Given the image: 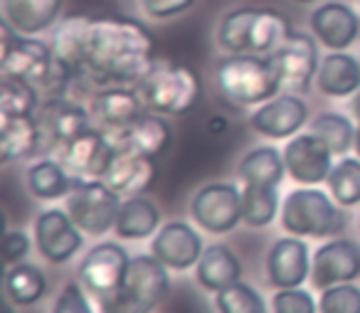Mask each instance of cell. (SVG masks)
<instances>
[{
    "label": "cell",
    "mask_w": 360,
    "mask_h": 313,
    "mask_svg": "<svg viewBox=\"0 0 360 313\" xmlns=\"http://www.w3.org/2000/svg\"><path fill=\"white\" fill-rule=\"evenodd\" d=\"M139 94L146 109L163 116H183L200 104V77L186 65L155 62V67L139 82Z\"/></svg>",
    "instance_id": "3"
},
{
    "label": "cell",
    "mask_w": 360,
    "mask_h": 313,
    "mask_svg": "<svg viewBox=\"0 0 360 313\" xmlns=\"http://www.w3.org/2000/svg\"><path fill=\"white\" fill-rule=\"evenodd\" d=\"M40 106V89L37 84L15 77H3L0 84V114L30 116Z\"/></svg>",
    "instance_id": "36"
},
{
    "label": "cell",
    "mask_w": 360,
    "mask_h": 313,
    "mask_svg": "<svg viewBox=\"0 0 360 313\" xmlns=\"http://www.w3.org/2000/svg\"><path fill=\"white\" fill-rule=\"evenodd\" d=\"M309 121V106L296 94H281L257 106L250 116V126L266 139H291Z\"/></svg>",
    "instance_id": "14"
},
{
    "label": "cell",
    "mask_w": 360,
    "mask_h": 313,
    "mask_svg": "<svg viewBox=\"0 0 360 313\" xmlns=\"http://www.w3.org/2000/svg\"><path fill=\"white\" fill-rule=\"evenodd\" d=\"M155 45L148 27L131 18H94L89 27L86 70L101 87L139 84L155 67Z\"/></svg>",
    "instance_id": "1"
},
{
    "label": "cell",
    "mask_w": 360,
    "mask_h": 313,
    "mask_svg": "<svg viewBox=\"0 0 360 313\" xmlns=\"http://www.w3.org/2000/svg\"><path fill=\"white\" fill-rule=\"evenodd\" d=\"M6 293L18 306H32L47 293V279L32 264H15L6 274Z\"/></svg>",
    "instance_id": "33"
},
{
    "label": "cell",
    "mask_w": 360,
    "mask_h": 313,
    "mask_svg": "<svg viewBox=\"0 0 360 313\" xmlns=\"http://www.w3.org/2000/svg\"><path fill=\"white\" fill-rule=\"evenodd\" d=\"M309 131L328 146L335 158H343L355 146L358 126H353V121L345 114H338V111H321L316 119L309 121Z\"/></svg>",
    "instance_id": "32"
},
{
    "label": "cell",
    "mask_w": 360,
    "mask_h": 313,
    "mask_svg": "<svg viewBox=\"0 0 360 313\" xmlns=\"http://www.w3.org/2000/svg\"><path fill=\"white\" fill-rule=\"evenodd\" d=\"M355 151H358V158H360V129H358V134H355Z\"/></svg>",
    "instance_id": "46"
},
{
    "label": "cell",
    "mask_w": 360,
    "mask_h": 313,
    "mask_svg": "<svg viewBox=\"0 0 360 313\" xmlns=\"http://www.w3.org/2000/svg\"><path fill=\"white\" fill-rule=\"evenodd\" d=\"M299 3H314V0H299Z\"/></svg>",
    "instance_id": "48"
},
{
    "label": "cell",
    "mask_w": 360,
    "mask_h": 313,
    "mask_svg": "<svg viewBox=\"0 0 360 313\" xmlns=\"http://www.w3.org/2000/svg\"><path fill=\"white\" fill-rule=\"evenodd\" d=\"M215 306L217 313H266L264 298L250 283H242V281L217 291Z\"/></svg>",
    "instance_id": "38"
},
{
    "label": "cell",
    "mask_w": 360,
    "mask_h": 313,
    "mask_svg": "<svg viewBox=\"0 0 360 313\" xmlns=\"http://www.w3.org/2000/svg\"><path fill=\"white\" fill-rule=\"evenodd\" d=\"M37 121H40L45 139H50L55 146H62L89 129V111L79 101L55 96V99H47L40 104V119Z\"/></svg>",
    "instance_id": "20"
},
{
    "label": "cell",
    "mask_w": 360,
    "mask_h": 313,
    "mask_svg": "<svg viewBox=\"0 0 360 313\" xmlns=\"http://www.w3.org/2000/svg\"><path fill=\"white\" fill-rule=\"evenodd\" d=\"M27 252H30V237L25 232H18V229L6 232V237H3V259H6L8 267L20 264L27 257Z\"/></svg>",
    "instance_id": "44"
},
{
    "label": "cell",
    "mask_w": 360,
    "mask_h": 313,
    "mask_svg": "<svg viewBox=\"0 0 360 313\" xmlns=\"http://www.w3.org/2000/svg\"><path fill=\"white\" fill-rule=\"evenodd\" d=\"M52 313H94L89 298H86V288L79 283H67L62 293L57 296Z\"/></svg>",
    "instance_id": "41"
},
{
    "label": "cell",
    "mask_w": 360,
    "mask_h": 313,
    "mask_svg": "<svg viewBox=\"0 0 360 313\" xmlns=\"http://www.w3.org/2000/svg\"><path fill=\"white\" fill-rule=\"evenodd\" d=\"M289 32L291 23L284 13L274 8H257L250 32V52L252 55H274L281 42L289 37Z\"/></svg>",
    "instance_id": "31"
},
{
    "label": "cell",
    "mask_w": 360,
    "mask_h": 313,
    "mask_svg": "<svg viewBox=\"0 0 360 313\" xmlns=\"http://www.w3.org/2000/svg\"><path fill=\"white\" fill-rule=\"evenodd\" d=\"M195 0H141L146 15L155 18V20H165V18H175L180 13H186L193 8Z\"/></svg>",
    "instance_id": "43"
},
{
    "label": "cell",
    "mask_w": 360,
    "mask_h": 313,
    "mask_svg": "<svg viewBox=\"0 0 360 313\" xmlns=\"http://www.w3.org/2000/svg\"><path fill=\"white\" fill-rule=\"evenodd\" d=\"M281 79L289 89L294 91H309L311 82L319 75V45L311 35L299 30H291L289 37L279 45V50L271 55Z\"/></svg>",
    "instance_id": "9"
},
{
    "label": "cell",
    "mask_w": 360,
    "mask_h": 313,
    "mask_svg": "<svg viewBox=\"0 0 360 313\" xmlns=\"http://www.w3.org/2000/svg\"><path fill=\"white\" fill-rule=\"evenodd\" d=\"M284 173V153H279L271 146L252 148L237 165V178L242 185H274V188H279Z\"/></svg>",
    "instance_id": "29"
},
{
    "label": "cell",
    "mask_w": 360,
    "mask_h": 313,
    "mask_svg": "<svg viewBox=\"0 0 360 313\" xmlns=\"http://www.w3.org/2000/svg\"><path fill=\"white\" fill-rule=\"evenodd\" d=\"M202 252V237L188 222L163 224L150 242V254L173 272H188L198 267Z\"/></svg>",
    "instance_id": "13"
},
{
    "label": "cell",
    "mask_w": 360,
    "mask_h": 313,
    "mask_svg": "<svg viewBox=\"0 0 360 313\" xmlns=\"http://www.w3.org/2000/svg\"><path fill=\"white\" fill-rule=\"evenodd\" d=\"M62 6L65 0H3V20L20 35L35 37L60 20Z\"/></svg>",
    "instance_id": "24"
},
{
    "label": "cell",
    "mask_w": 360,
    "mask_h": 313,
    "mask_svg": "<svg viewBox=\"0 0 360 313\" xmlns=\"http://www.w3.org/2000/svg\"><path fill=\"white\" fill-rule=\"evenodd\" d=\"M319 313H360V286L335 283L321 291Z\"/></svg>",
    "instance_id": "39"
},
{
    "label": "cell",
    "mask_w": 360,
    "mask_h": 313,
    "mask_svg": "<svg viewBox=\"0 0 360 313\" xmlns=\"http://www.w3.org/2000/svg\"><path fill=\"white\" fill-rule=\"evenodd\" d=\"M360 276V247L350 239H330L316 249L311 259V283L319 291L335 286V283H350Z\"/></svg>",
    "instance_id": "10"
},
{
    "label": "cell",
    "mask_w": 360,
    "mask_h": 313,
    "mask_svg": "<svg viewBox=\"0 0 360 313\" xmlns=\"http://www.w3.org/2000/svg\"><path fill=\"white\" fill-rule=\"evenodd\" d=\"M131 257L121 244L101 242L86 252L79 264V281L91 296L99 298L119 291L124 286L126 272H129Z\"/></svg>",
    "instance_id": "8"
},
{
    "label": "cell",
    "mask_w": 360,
    "mask_h": 313,
    "mask_svg": "<svg viewBox=\"0 0 360 313\" xmlns=\"http://www.w3.org/2000/svg\"><path fill=\"white\" fill-rule=\"evenodd\" d=\"M160 210L143 195L126 198L121 203L119 217H116V237L121 239H146L158 232Z\"/></svg>",
    "instance_id": "28"
},
{
    "label": "cell",
    "mask_w": 360,
    "mask_h": 313,
    "mask_svg": "<svg viewBox=\"0 0 360 313\" xmlns=\"http://www.w3.org/2000/svg\"><path fill=\"white\" fill-rule=\"evenodd\" d=\"M121 139L116 141L124 148H131L136 153L150 155V158H158L165 148H168L170 139H173V129L163 119V114H155V111H146L131 126H126L124 131H119Z\"/></svg>",
    "instance_id": "26"
},
{
    "label": "cell",
    "mask_w": 360,
    "mask_h": 313,
    "mask_svg": "<svg viewBox=\"0 0 360 313\" xmlns=\"http://www.w3.org/2000/svg\"><path fill=\"white\" fill-rule=\"evenodd\" d=\"M82 229L75 224L70 212L45 210L35 219V244L37 252L52 264H65L75 257L84 244Z\"/></svg>",
    "instance_id": "11"
},
{
    "label": "cell",
    "mask_w": 360,
    "mask_h": 313,
    "mask_svg": "<svg viewBox=\"0 0 360 313\" xmlns=\"http://www.w3.org/2000/svg\"><path fill=\"white\" fill-rule=\"evenodd\" d=\"M333 158L330 148L316 134H299L291 139L284 148L286 173L299 185H321L328 180L333 170Z\"/></svg>",
    "instance_id": "12"
},
{
    "label": "cell",
    "mask_w": 360,
    "mask_h": 313,
    "mask_svg": "<svg viewBox=\"0 0 360 313\" xmlns=\"http://www.w3.org/2000/svg\"><path fill=\"white\" fill-rule=\"evenodd\" d=\"M121 195L106 180H75L67 195V212L84 234L99 237L116 227L121 210Z\"/></svg>",
    "instance_id": "5"
},
{
    "label": "cell",
    "mask_w": 360,
    "mask_h": 313,
    "mask_svg": "<svg viewBox=\"0 0 360 313\" xmlns=\"http://www.w3.org/2000/svg\"><path fill=\"white\" fill-rule=\"evenodd\" d=\"M326 183L340 207H355L360 203V158H340Z\"/></svg>",
    "instance_id": "37"
},
{
    "label": "cell",
    "mask_w": 360,
    "mask_h": 313,
    "mask_svg": "<svg viewBox=\"0 0 360 313\" xmlns=\"http://www.w3.org/2000/svg\"><path fill=\"white\" fill-rule=\"evenodd\" d=\"M45 139L42 126L35 116H11L0 114V158L3 163L30 158L40 151Z\"/></svg>",
    "instance_id": "23"
},
{
    "label": "cell",
    "mask_w": 360,
    "mask_h": 313,
    "mask_svg": "<svg viewBox=\"0 0 360 313\" xmlns=\"http://www.w3.org/2000/svg\"><path fill=\"white\" fill-rule=\"evenodd\" d=\"M52 62H55L52 45L35 40V37L20 35L11 47L0 52V75L42 84L45 77L50 75Z\"/></svg>",
    "instance_id": "15"
},
{
    "label": "cell",
    "mask_w": 360,
    "mask_h": 313,
    "mask_svg": "<svg viewBox=\"0 0 360 313\" xmlns=\"http://www.w3.org/2000/svg\"><path fill=\"white\" fill-rule=\"evenodd\" d=\"M60 160L75 178L82 180H104L111 160H114L119 143L111 141L106 134L94 129L82 131L79 136L70 139L67 143L57 146Z\"/></svg>",
    "instance_id": "7"
},
{
    "label": "cell",
    "mask_w": 360,
    "mask_h": 313,
    "mask_svg": "<svg viewBox=\"0 0 360 313\" xmlns=\"http://www.w3.org/2000/svg\"><path fill=\"white\" fill-rule=\"evenodd\" d=\"M99 313H150V308H146L129 291L119 288V291L99 298Z\"/></svg>",
    "instance_id": "42"
},
{
    "label": "cell",
    "mask_w": 360,
    "mask_h": 313,
    "mask_svg": "<svg viewBox=\"0 0 360 313\" xmlns=\"http://www.w3.org/2000/svg\"><path fill=\"white\" fill-rule=\"evenodd\" d=\"M257 8H237L230 11L222 18L220 27H217V42L222 50H227L230 55H245L250 52V32L252 23H255Z\"/></svg>",
    "instance_id": "35"
},
{
    "label": "cell",
    "mask_w": 360,
    "mask_h": 313,
    "mask_svg": "<svg viewBox=\"0 0 360 313\" xmlns=\"http://www.w3.org/2000/svg\"><path fill=\"white\" fill-rule=\"evenodd\" d=\"M353 111H355V119H358V129H360V91L355 94V101H353Z\"/></svg>",
    "instance_id": "45"
},
{
    "label": "cell",
    "mask_w": 360,
    "mask_h": 313,
    "mask_svg": "<svg viewBox=\"0 0 360 313\" xmlns=\"http://www.w3.org/2000/svg\"><path fill=\"white\" fill-rule=\"evenodd\" d=\"M314 296L306 288L294 286V288H279L271 298V313H316Z\"/></svg>",
    "instance_id": "40"
},
{
    "label": "cell",
    "mask_w": 360,
    "mask_h": 313,
    "mask_svg": "<svg viewBox=\"0 0 360 313\" xmlns=\"http://www.w3.org/2000/svg\"><path fill=\"white\" fill-rule=\"evenodd\" d=\"M155 175H158L155 158L119 146L104 180L121 198H136V195H143L153 185Z\"/></svg>",
    "instance_id": "18"
},
{
    "label": "cell",
    "mask_w": 360,
    "mask_h": 313,
    "mask_svg": "<svg viewBox=\"0 0 360 313\" xmlns=\"http://www.w3.org/2000/svg\"><path fill=\"white\" fill-rule=\"evenodd\" d=\"M191 217L210 234H227L242 222V190L232 183H210L191 200Z\"/></svg>",
    "instance_id": "6"
},
{
    "label": "cell",
    "mask_w": 360,
    "mask_h": 313,
    "mask_svg": "<svg viewBox=\"0 0 360 313\" xmlns=\"http://www.w3.org/2000/svg\"><path fill=\"white\" fill-rule=\"evenodd\" d=\"M124 291H129L134 298H139L146 308L153 311L165 296H168L170 279L168 267L160 264L153 254H139L131 259L129 272L124 279Z\"/></svg>",
    "instance_id": "19"
},
{
    "label": "cell",
    "mask_w": 360,
    "mask_h": 313,
    "mask_svg": "<svg viewBox=\"0 0 360 313\" xmlns=\"http://www.w3.org/2000/svg\"><path fill=\"white\" fill-rule=\"evenodd\" d=\"M3 313H13V306L8 301H6V306H3Z\"/></svg>",
    "instance_id": "47"
},
{
    "label": "cell",
    "mask_w": 360,
    "mask_h": 313,
    "mask_svg": "<svg viewBox=\"0 0 360 313\" xmlns=\"http://www.w3.org/2000/svg\"><path fill=\"white\" fill-rule=\"evenodd\" d=\"M94 18L72 15L60 23L52 37V55L65 70L82 77L86 70V50H89V27Z\"/></svg>",
    "instance_id": "22"
},
{
    "label": "cell",
    "mask_w": 360,
    "mask_h": 313,
    "mask_svg": "<svg viewBox=\"0 0 360 313\" xmlns=\"http://www.w3.org/2000/svg\"><path fill=\"white\" fill-rule=\"evenodd\" d=\"M311 259L314 257L309 252V244L296 237V234L274 242L269 254H266V272H269L271 286L276 288L301 286L311 276Z\"/></svg>",
    "instance_id": "16"
},
{
    "label": "cell",
    "mask_w": 360,
    "mask_h": 313,
    "mask_svg": "<svg viewBox=\"0 0 360 313\" xmlns=\"http://www.w3.org/2000/svg\"><path fill=\"white\" fill-rule=\"evenodd\" d=\"M311 32L330 52H343L358 40L360 18L345 3H323L311 13Z\"/></svg>",
    "instance_id": "17"
},
{
    "label": "cell",
    "mask_w": 360,
    "mask_h": 313,
    "mask_svg": "<svg viewBox=\"0 0 360 313\" xmlns=\"http://www.w3.org/2000/svg\"><path fill=\"white\" fill-rule=\"evenodd\" d=\"M217 87L235 106H262L284 87L271 55H230L217 65Z\"/></svg>",
    "instance_id": "2"
},
{
    "label": "cell",
    "mask_w": 360,
    "mask_h": 313,
    "mask_svg": "<svg viewBox=\"0 0 360 313\" xmlns=\"http://www.w3.org/2000/svg\"><path fill=\"white\" fill-rule=\"evenodd\" d=\"M345 224L348 222L338 210V203H333L316 185L294 188L281 203V227L296 237H340Z\"/></svg>",
    "instance_id": "4"
},
{
    "label": "cell",
    "mask_w": 360,
    "mask_h": 313,
    "mask_svg": "<svg viewBox=\"0 0 360 313\" xmlns=\"http://www.w3.org/2000/svg\"><path fill=\"white\" fill-rule=\"evenodd\" d=\"M195 276L202 288L217 293V291H222V288L240 281L242 264L227 244H210V247L202 252L200 262H198Z\"/></svg>",
    "instance_id": "27"
},
{
    "label": "cell",
    "mask_w": 360,
    "mask_h": 313,
    "mask_svg": "<svg viewBox=\"0 0 360 313\" xmlns=\"http://www.w3.org/2000/svg\"><path fill=\"white\" fill-rule=\"evenodd\" d=\"M279 195L274 185H242V222L259 229L276 219Z\"/></svg>",
    "instance_id": "34"
},
{
    "label": "cell",
    "mask_w": 360,
    "mask_h": 313,
    "mask_svg": "<svg viewBox=\"0 0 360 313\" xmlns=\"http://www.w3.org/2000/svg\"><path fill=\"white\" fill-rule=\"evenodd\" d=\"M316 87L321 94L348 99L360 91V62L348 52H330L321 60Z\"/></svg>",
    "instance_id": "25"
},
{
    "label": "cell",
    "mask_w": 360,
    "mask_h": 313,
    "mask_svg": "<svg viewBox=\"0 0 360 313\" xmlns=\"http://www.w3.org/2000/svg\"><path fill=\"white\" fill-rule=\"evenodd\" d=\"M146 111L148 109H146L139 89H129L124 84L104 87L91 96V114L101 119V124L111 126L116 131H124Z\"/></svg>",
    "instance_id": "21"
},
{
    "label": "cell",
    "mask_w": 360,
    "mask_h": 313,
    "mask_svg": "<svg viewBox=\"0 0 360 313\" xmlns=\"http://www.w3.org/2000/svg\"><path fill=\"white\" fill-rule=\"evenodd\" d=\"M75 175L62 165V160H37L27 170V188L37 200H60L67 198L75 188Z\"/></svg>",
    "instance_id": "30"
}]
</instances>
